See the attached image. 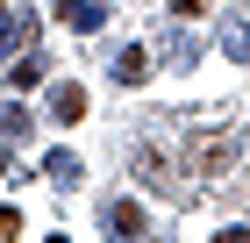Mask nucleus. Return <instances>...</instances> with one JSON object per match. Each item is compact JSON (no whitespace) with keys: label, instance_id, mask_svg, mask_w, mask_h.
<instances>
[{"label":"nucleus","instance_id":"obj_11","mask_svg":"<svg viewBox=\"0 0 250 243\" xmlns=\"http://www.w3.org/2000/svg\"><path fill=\"white\" fill-rule=\"evenodd\" d=\"M15 229H21V215H15V207H0V243L15 236Z\"/></svg>","mask_w":250,"mask_h":243},{"label":"nucleus","instance_id":"obj_4","mask_svg":"<svg viewBox=\"0 0 250 243\" xmlns=\"http://www.w3.org/2000/svg\"><path fill=\"white\" fill-rule=\"evenodd\" d=\"M58 22L79 29V36H93L100 22H107V0H58Z\"/></svg>","mask_w":250,"mask_h":243},{"label":"nucleus","instance_id":"obj_12","mask_svg":"<svg viewBox=\"0 0 250 243\" xmlns=\"http://www.w3.org/2000/svg\"><path fill=\"white\" fill-rule=\"evenodd\" d=\"M214 243H250V229H222V236H214Z\"/></svg>","mask_w":250,"mask_h":243},{"label":"nucleus","instance_id":"obj_2","mask_svg":"<svg viewBox=\"0 0 250 243\" xmlns=\"http://www.w3.org/2000/svg\"><path fill=\"white\" fill-rule=\"evenodd\" d=\"M100 229H107V236H150V215H143V200H107L100 207Z\"/></svg>","mask_w":250,"mask_h":243},{"label":"nucleus","instance_id":"obj_8","mask_svg":"<svg viewBox=\"0 0 250 243\" xmlns=\"http://www.w3.org/2000/svg\"><path fill=\"white\" fill-rule=\"evenodd\" d=\"M0 136H7V143H29V108H15V100H0Z\"/></svg>","mask_w":250,"mask_h":243},{"label":"nucleus","instance_id":"obj_3","mask_svg":"<svg viewBox=\"0 0 250 243\" xmlns=\"http://www.w3.org/2000/svg\"><path fill=\"white\" fill-rule=\"evenodd\" d=\"M15 43H36V15H29V7H7V0H0V65L15 57Z\"/></svg>","mask_w":250,"mask_h":243},{"label":"nucleus","instance_id":"obj_5","mask_svg":"<svg viewBox=\"0 0 250 243\" xmlns=\"http://www.w3.org/2000/svg\"><path fill=\"white\" fill-rule=\"evenodd\" d=\"M50 114H58V122H79V114H86V86H79V79L50 86Z\"/></svg>","mask_w":250,"mask_h":243},{"label":"nucleus","instance_id":"obj_9","mask_svg":"<svg viewBox=\"0 0 250 243\" xmlns=\"http://www.w3.org/2000/svg\"><path fill=\"white\" fill-rule=\"evenodd\" d=\"M7 79H15V86H36V79H43V57H29V50L7 57Z\"/></svg>","mask_w":250,"mask_h":243},{"label":"nucleus","instance_id":"obj_6","mask_svg":"<svg viewBox=\"0 0 250 243\" xmlns=\"http://www.w3.org/2000/svg\"><path fill=\"white\" fill-rule=\"evenodd\" d=\"M115 79L122 86H143V79H150V50H122L115 57Z\"/></svg>","mask_w":250,"mask_h":243},{"label":"nucleus","instance_id":"obj_10","mask_svg":"<svg viewBox=\"0 0 250 243\" xmlns=\"http://www.w3.org/2000/svg\"><path fill=\"white\" fill-rule=\"evenodd\" d=\"M222 50H229V57H250V29H243V22H229V29H222Z\"/></svg>","mask_w":250,"mask_h":243},{"label":"nucleus","instance_id":"obj_7","mask_svg":"<svg viewBox=\"0 0 250 243\" xmlns=\"http://www.w3.org/2000/svg\"><path fill=\"white\" fill-rule=\"evenodd\" d=\"M43 179H50V186H79V157H72V150H50Z\"/></svg>","mask_w":250,"mask_h":243},{"label":"nucleus","instance_id":"obj_1","mask_svg":"<svg viewBox=\"0 0 250 243\" xmlns=\"http://www.w3.org/2000/svg\"><path fill=\"white\" fill-rule=\"evenodd\" d=\"M186 157H193V179H222V172L236 165V136L229 129H200L186 143Z\"/></svg>","mask_w":250,"mask_h":243}]
</instances>
